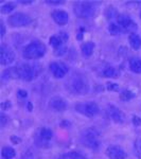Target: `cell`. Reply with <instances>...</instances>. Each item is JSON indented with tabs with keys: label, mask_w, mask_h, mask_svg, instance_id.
I'll return each instance as SVG.
<instances>
[{
	"label": "cell",
	"mask_w": 141,
	"mask_h": 159,
	"mask_svg": "<svg viewBox=\"0 0 141 159\" xmlns=\"http://www.w3.org/2000/svg\"><path fill=\"white\" fill-rule=\"evenodd\" d=\"M49 69L55 79H61L68 73L67 66L64 63H58V61H53V63H51L49 65Z\"/></svg>",
	"instance_id": "cell-9"
},
{
	"label": "cell",
	"mask_w": 141,
	"mask_h": 159,
	"mask_svg": "<svg viewBox=\"0 0 141 159\" xmlns=\"http://www.w3.org/2000/svg\"><path fill=\"white\" fill-rule=\"evenodd\" d=\"M50 45H52L53 47L55 48V49H57V48H61L63 47V40L61 39L60 36H56V35H54V36H52L50 38Z\"/></svg>",
	"instance_id": "cell-22"
},
{
	"label": "cell",
	"mask_w": 141,
	"mask_h": 159,
	"mask_svg": "<svg viewBox=\"0 0 141 159\" xmlns=\"http://www.w3.org/2000/svg\"><path fill=\"white\" fill-rule=\"evenodd\" d=\"M93 49H94V43L91 42L85 43L81 46V50L84 56H90L92 54V52H93Z\"/></svg>",
	"instance_id": "cell-18"
},
{
	"label": "cell",
	"mask_w": 141,
	"mask_h": 159,
	"mask_svg": "<svg viewBox=\"0 0 141 159\" xmlns=\"http://www.w3.org/2000/svg\"><path fill=\"white\" fill-rule=\"evenodd\" d=\"M130 69L133 72L141 73V58L133 57L130 60Z\"/></svg>",
	"instance_id": "cell-16"
},
{
	"label": "cell",
	"mask_w": 141,
	"mask_h": 159,
	"mask_svg": "<svg viewBox=\"0 0 141 159\" xmlns=\"http://www.w3.org/2000/svg\"><path fill=\"white\" fill-rule=\"evenodd\" d=\"M121 28L119 27L117 24H111L108 25V32L112 35H117L121 32Z\"/></svg>",
	"instance_id": "cell-24"
},
{
	"label": "cell",
	"mask_w": 141,
	"mask_h": 159,
	"mask_svg": "<svg viewBox=\"0 0 141 159\" xmlns=\"http://www.w3.org/2000/svg\"><path fill=\"white\" fill-rule=\"evenodd\" d=\"M106 115L109 119L116 123H123L125 120L124 114L114 105H108L106 107Z\"/></svg>",
	"instance_id": "cell-11"
},
{
	"label": "cell",
	"mask_w": 141,
	"mask_h": 159,
	"mask_svg": "<svg viewBox=\"0 0 141 159\" xmlns=\"http://www.w3.org/2000/svg\"><path fill=\"white\" fill-rule=\"evenodd\" d=\"M18 96L20 97V98H27L28 97V92L25 90H22V89H20V90H18Z\"/></svg>",
	"instance_id": "cell-29"
},
{
	"label": "cell",
	"mask_w": 141,
	"mask_h": 159,
	"mask_svg": "<svg viewBox=\"0 0 141 159\" xmlns=\"http://www.w3.org/2000/svg\"><path fill=\"white\" fill-rule=\"evenodd\" d=\"M107 88H108V90L117 91L118 89H119V86H118L117 84H111V83H108V84H107Z\"/></svg>",
	"instance_id": "cell-27"
},
{
	"label": "cell",
	"mask_w": 141,
	"mask_h": 159,
	"mask_svg": "<svg viewBox=\"0 0 141 159\" xmlns=\"http://www.w3.org/2000/svg\"><path fill=\"white\" fill-rule=\"evenodd\" d=\"M48 3H51V4H61L64 3V1H58V0H52V1H50V0H48Z\"/></svg>",
	"instance_id": "cell-32"
},
{
	"label": "cell",
	"mask_w": 141,
	"mask_h": 159,
	"mask_svg": "<svg viewBox=\"0 0 141 159\" xmlns=\"http://www.w3.org/2000/svg\"><path fill=\"white\" fill-rule=\"evenodd\" d=\"M49 106L55 111H64L67 108V103L63 98L60 97H54L49 101Z\"/></svg>",
	"instance_id": "cell-13"
},
{
	"label": "cell",
	"mask_w": 141,
	"mask_h": 159,
	"mask_svg": "<svg viewBox=\"0 0 141 159\" xmlns=\"http://www.w3.org/2000/svg\"><path fill=\"white\" fill-rule=\"evenodd\" d=\"M58 36L61 37V39L63 40L64 43H66L68 40V38H69V36H68V34L67 33H65V32H61L60 34H58Z\"/></svg>",
	"instance_id": "cell-28"
},
{
	"label": "cell",
	"mask_w": 141,
	"mask_h": 159,
	"mask_svg": "<svg viewBox=\"0 0 141 159\" xmlns=\"http://www.w3.org/2000/svg\"><path fill=\"white\" fill-rule=\"evenodd\" d=\"M52 18L54 19V21L57 25H64L68 22L69 20V15L67 12L61 11V10H57V11H54L52 13Z\"/></svg>",
	"instance_id": "cell-14"
},
{
	"label": "cell",
	"mask_w": 141,
	"mask_h": 159,
	"mask_svg": "<svg viewBox=\"0 0 141 159\" xmlns=\"http://www.w3.org/2000/svg\"><path fill=\"white\" fill-rule=\"evenodd\" d=\"M58 159H87L84 154L80 152H68L61 156Z\"/></svg>",
	"instance_id": "cell-17"
},
{
	"label": "cell",
	"mask_w": 141,
	"mask_h": 159,
	"mask_svg": "<svg viewBox=\"0 0 141 159\" xmlns=\"http://www.w3.org/2000/svg\"><path fill=\"white\" fill-rule=\"evenodd\" d=\"M75 110L81 115L86 117H94L99 114L100 109L97 103L94 102H84L75 105Z\"/></svg>",
	"instance_id": "cell-6"
},
{
	"label": "cell",
	"mask_w": 141,
	"mask_h": 159,
	"mask_svg": "<svg viewBox=\"0 0 141 159\" xmlns=\"http://www.w3.org/2000/svg\"><path fill=\"white\" fill-rule=\"evenodd\" d=\"M46 47L43 43L39 40H33L29 45L25 46V48L22 51V55L27 60H37L45 55Z\"/></svg>",
	"instance_id": "cell-1"
},
{
	"label": "cell",
	"mask_w": 141,
	"mask_h": 159,
	"mask_svg": "<svg viewBox=\"0 0 141 159\" xmlns=\"http://www.w3.org/2000/svg\"><path fill=\"white\" fill-rule=\"evenodd\" d=\"M17 78L21 79L24 81H32L34 78H36L39 69L36 65H29V64H22L19 67L16 68Z\"/></svg>",
	"instance_id": "cell-5"
},
{
	"label": "cell",
	"mask_w": 141,
	"mask_h": 159,
	"mask_svg": "<svg viewBox=\"0 0 141 159\" xmlns=\"http://www.w3.org/2000/svg\"><path fill=\"white\" fill-rule=\"evenodd\" d=\"M133 98H135V93L130 90H123L121 92V94H120V99L122 101H130Z\"/></svg>",
	"instance_id": "cell-23"
},
{
	"label": "cell",
	"mask_w": 141,
	"mask_h": 159,
	"mask_svg": "<svg viewBox=\"0 0 141 159\" xmlns=\"http://www.w3.org/2000/svg\"><path fill=\"white\" fill-rule=\"evenodd\" d=\"M106 156L109 159H125L127 154L117 145H111L106 148Z\"/></svg>",
	"instance_id": "cell-12"
},
{
	"label": "cell",
	"mask_w": 141,
	"mask_h": 159,
	"mask_svg": "<svg viewBox=\"0 0 141 159\" xmlns=\"http://www.w3.org/2000/svg\"><path fill=\"white\" fill-rule=\"evenodd\" d=\"M2 157L4 159H12L13 157H15V155H16V152H15L14 148H10V147H6L2 148Z\"/></svg>",
	"instance_id": "cell-20"
},
{
	"label": "cell",
	"mask_w": 141,
	"mask_h": 159,
	"mask_svg": "<svg viewBox=\"0 0 141 159\" xmlns=\"http://www.w3.org/2000/svg\"><path fill=\"white\" fill-rule=\"evenodd\" d=\"M135 145H136V148H137L138 153H140V154H141V139L138 140L137 142L135 143Z\"/></svg>",
	"instance_id": "cell-31"
},
{
	"label": "cell",
	"mask_w": 141,
	"mask_h": 159,
	"mask_svg": "<svg viewBox=\"0 0 141 159\" xmlns=\"http://www.w3.org/2000/svg\"><path fill=\"white\" fill-rule=\"evenodd\" d=\"M69 88L74 93L85 94L89 90V84L83 74L75 73L71 76L70 81H69Z\"/></svg>",
	"instance_id": "cell-3"
},
{
	"label": "cell",
	"mask_w": 141,
	"mask_h": 159,
	"mask_svg": "<svg viewBox=\"0 0 141 159\" xmlns=\"http://www.w3.org/2000/svg\"><path fill=\"white\" fill-rule=\"evenodd\" d=\"M133 123H134L135 125H141V120L139 117H136L134 116L133 117Z\"/></svg>",
	"instance_id": "cell-30"
},
{
	"label": "cell",
	"mask_w": 141,
	"mask_h": 159,
	"mask_svg": "<svg viewBox=\"0 0 141 159\" xmlns=\"http://www.w3.org/2000/svg\"><path fill=\"white\" fill-rule=\"evenodd\" d=\"M4 34H6V27H4L3 22H1V37H3Z\"/></svg>",
	"instance_id": "cell-33"
},
{
	"label": "cell",
	"mask_w": 141,
	"mask_h": 159,
	"mask_svg": "<svg viewBox=\"0 0 141 159\" xmlns=\"http://www.w3.org/2000/svg\"><path fill=\"white\" fill-rule=\"evenodd\" d=\"M7 22L13 28H20L29 25L32 22V19L29 15L24 14V13H15L9 17Z\"/></svg>",
	"instance_id": "cell-7"
},
{
	"label": "cell",
	"mask_w": 141,
	"mask_h": 159,
	"mask_svg": "<svg viewBox=\"0 0 141 159\" xmlns=\"http://www.w3.org/2000/svg\"><path fill=\"white\" fill-rule=\"evenodd\" d=\"M102 75L105 78H116L118 75V71L115 67H107L102 72Z\"/></svg>",
	"instance_id": "cell-21"
},
{
	"label": "cell",
	"mask_w": 141,
	"mask_h": 159,
	"mask_svg": "<svg viewBox=\"0 0 141 159\" xmlns=\"http://www.w3.org/2000/svg\"><path fill=\"white\" fill-rule=\"evenodd\" d=\"M140 18H141V13H140Z\"/></svg>",
	"instance_id": "cell-35"
},
{
	"label": "cell",
	"mask_w": 141,
	"mask_h": 159,
	"mask_svg": "<svg viewBox=\"0 0 141 159\" xmlns=\"http://www.w3.org/2000/svg\"><path fill=\"white\" fill-rule=\"evenodd\" d=\"M129 40H130V47L133 48L134 50H138L140 49L141 47V38L138 34H135V33H132L129 37Z\"/></svg>",
	"instance_id": "cell-15"
},
{
	"label": "cell",
	"mask_w": 141,
	"mask_h": 159,
	"mask_svg": "<svg viewBox=\"0 0 141 159\" xmlns=\"http://www.w3.org/2000/svg\"><path fill=\"white\" fill-rule=\"evenodd\" d=\"M0 61H1V65L3 66L10 65L15 61L14 51L4 43H2L1 48H0Z\"/></svg>",
	"instance_id": "cell-8"
},
{
	"label": "cell",
	"mask_w": 141,
	"mask_h": 159,
	"mask_svg": "<svg viewBox=\"0 0 141 159\" xmlns=\"http://www.w3.org/2000/svg\"><path fill=\"white\" fill-rule=\"evenodd\" d=\"M10 103H11V102H4V103L2 104V108L6 109V108H7V107H10V106H11V104H10Z\"/></svg>",
	"instance_id": "cell-34"
},
{
	"label": "cell",
	"mask_w": 141,
	"mask_h": 159,
	"mask_svg": "<svg viewBox=\"0 0 141 159\" xmlns=\"http://www.w3.org/2000/svg\"><path fill=\"white\" fill-rule=\"evenodd\" d=\"M7 121H9V118H7L6 115L2 112L1 114V118H0V125H1V127H4L7 125Z\"/></svg>",
	"instance_id": "cell-26"
},
{
	"label": "cell",
	"mask_w": 141,
	"mask_h": 159,
	"mask_svg": "<svg viewBox=\"0 0 141 159\" xmlns=\"http://www.w3.org/2000/svg\"><path fill=\"white\" fill-rule=\"evenodd\" d=\"M39 137L45 141H49L52 139L53 133H52V130L50 129H48V127H43L39 132Z\"/></svg>",
	"instance_id": "cell-19"
},
{
	"label": "cell",
	"mask_w": 141,
	"mask_h": 159,
	"mask_svg": "<svg viewBox=\"0 0 141 159\" xmlns=\"http://www.w3.org/2000/svg\"><path fill=\"white\" fill-rule=\"evenodd\" d=\"M99 132L94 127H89L83 130L81 134L80 140L83 145L90 150H97L100 147V140H99Z\"/></svg>",
	"instance_id": "cell-2"
},
{
	"label": "cell",
	"mask_w": 141,
	"mask_h": 159,
	"mask_svg": "<svg viewBox=\"0 0 141 159\" xmlns=\"http://www.w3.org/2000/svg\"><path fill=\"white\" fill-rule=\"evenodd\" d=\"M14 9H15V6L13 3H6L1 7V12L3 13V14H7V13L12 12Z\"/></svg>",
	"instance_id": "cell-25"
},
{
	"label": "cell",
	"mask_w": 141,
	"mask_h": 159,
	"mask_svg": "<svg viewBox=\"0 0 141 159\" xmlns=\"http://www.w3.org/2000/svg\"><path fill=\"white\" fill-rule=\"evenodd\" d=\"M97 6L96 3L90 1H79L75 2L73 6L74 14L79 18H90L96 13Z\"/></svg>",
	"instance_id": "cell-4"
},
{
	"label": "cell",
	"mask_w": 141,
	"mask_h": 159,
	"mask_svg": "<svg viewBox=\"0 0 141 159\" xmlns=\"http://www.w3.org/2000/svg\"><path fill=\"white\" fill-rule=\"evenodd\" d=\"M117 25L121 28V30H124V31L134 30L137 28V25H135V22L133 21V19L130 18L129 15H125V14L118 15L117 16Z\"/></svg>",
	"instance_id": "cell-10"
}]
</instances>
